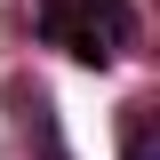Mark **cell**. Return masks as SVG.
Masks as SVG:
<instances>
[{"mask_svg": "<svg viewBox=\"0 0 160 160\" xmlns=\"http://www.w3.org/2000/svg\"><path fill=\"white\" fill-rule=\"evenodd\" d=\"M32 32L72 64H112L136 40V8L128 0H32Z\"/></svg>", "mask_w": 160, "mask_h": 160, "instance_id": "6da1fadb", "label": "cell"}, {"mask_svg": "<svg viewBox=\"0 0 160 160\" xmlns=\"http://www.w3.org/2000/svg\"><path fill=\"white\" fill-rule=\"evenodd\" d=\"M120 160H160V112L152 104H128L120 112Z\"/></svg>", "mask_w": 160, "mask_h": 160, "instance_id": "7a4b0ae2", "label": "cell"}, {"mask_svg": "<svg viewBox=\"0 0 160 160\" xmlns=\"http://www.w3.org/2000/svg\"><path fill=\"white\" fill-rule=\"evenodd\" d=\"M32 136H40V160H72V152H64V128H56V104H48V96H32Z\"/></svg>", "mask_w": 160, "mask_h": 160, "instance_id": "3957f363", "label": "cell"}]
</instances>
